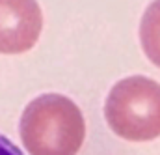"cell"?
<instances>
[{"label":"cell","mask_w":160,"mask_h":155,"mask_svg":"<svg viewBox=\"0 0 160 155\" xmlns=\"http://www.w3.org/2000/svg\"><path fill=\"white\" fill-rule=\"evenodd\" d=\"M140 41L145 56L160 67V0H153L142 17Z\"/></svg>","instance_id":"obj_4"},{"label":"cell","mask_w":160,"mask_h":155,"mask_svg":"<svg viewBox=\"0 0 160 155\" xmlns=\"http://www.w3.org/2000/svg\"><path fill=\"white\" fill-rule=\"evenodd\" d=\"M104 116L125 140L145 142L160 136V84L147 77H127L108 94Z\"/></svg>","instance_id":"obj_2"},{"label":"cell","mask_w":160,"mask_h":155,"mask_svg":"<svg viewBox=\"0 0 160 155\" xmlns=\"http://www.w3.org/2000/svg\"><path fill=\"white\" fill-rule=\"evenodd\" d=\"M43 13L36 0H0V52L21 54L39 39Z\"/></svg>","instance_id":"obj_3"},{"label":"cell","mask_w":160,"mask_h":155,"mask_svg":"<svg viewBox=\"0 0 160 155\" xmlns=\"http://www.w3.org/2000/svg\"><path fill=\"white\" fill-rule=\"evenodd\" d=\"M0 155H24V153L9 138H6L4 135H0Z\"/></svg>","instance_id":"obj_5"},{"label":"cell","mask_w":160,"mask_h":155,"mask_svg":"<svg viewBox=\"0 0 160 155\" xmlns=\"http://www.w3.org/2000/svg\"><path fill=\"white\" fill-rule=\"evenodd\" d=\"M19 127L30 155H77L86 136L80 109L60 94H43L30 101Z\"/></svg>","instance_id":"obj_1"}]
</instances>
